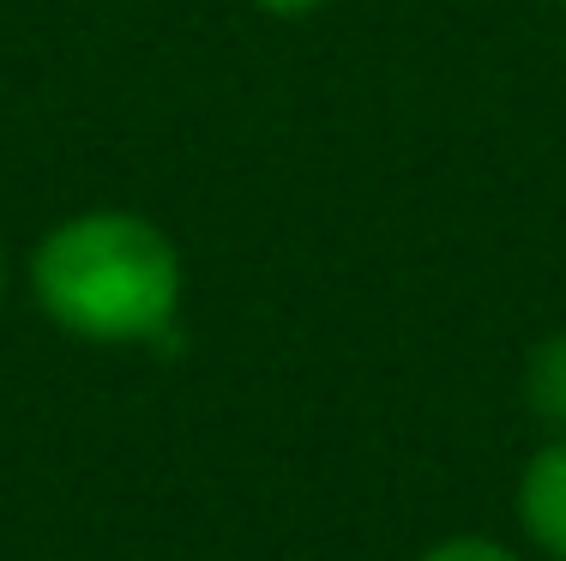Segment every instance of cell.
Returning a JSON list of instances; mask_svg holds the SVG:
<instances>
[{"mask_svg": "<svg viewBox=\"0 0 566 561\" xmlns=\"http://www.w3.org/2000/svg\"><path fill=\"white\" fill-rule=\"evenodd\" d=\"M524 538L548 561H566V435H548L543 447L524 459L518 489H512Z\"/></svg>", "mask_w": 566, "mask_h": 561, "instance_id": "obj_2", "label": "cell"}, {"mask_svg": "<svg viewBox=\"0 0 566 561\" xmlns=\"http://www.w3.org/2000/svg\"><path fill=\"white\" fill-rule=\"evenodd\" d=\"M416 561H524L518 550H506L501 538H476V531H458V538L428 543Z\"/></svg>", "mask_w": 566, "mask_h": 561, "instance_id": "obj_4", "label": "cell"}, {"mask_svg": "<svg viewBox=\"0 0 566 561\" xmlns=\"http://www.w3.org/2000/svg\"><path fill=\"white\" fill-rule=\"evenodd\" d=\"M0 302H7V253H0Z\"/></svg>", "mask_w": 566, "mask_h": 561, "instance_id": "obj_6", "label": "cell"}, {"mask_svg": "<svg viewBox=\"0 0 566 561\" xmlns=\"http://www.w3.org/2000/svg\"><path fill=\"white\" fill-rule=\"evenodd\" d=\"M555 7H566V0H555Z\"/></svg>", "mask_w": 566, "mask_h": 561, "instance_id": "obj_7", "label": "cell"}, {"mask_svg": "<svg viewBox=\"0 0 566 561\" xmlns=\"http://www.w3.org/2000/svg\"><path fill=\"white\" fill-rule=\"evenodd\" d=\"M524 405L548 435H566V326L536 339L524 356Z\"/></svg>", "mask_w": 566, "mask_h": 561, "instance_id": "obj_3", "label": "cell"}, {"mask_svg": "<svg viewBox=\"0 0 566 561\" xmlns=\"http://www.w3.org/2000/svg\"><path fill=\"white\" fill-rule=\"evenodd\" d=\"M248 7L265 12V19H283V24H290V19H314L326 0H248Z\"/></svg>", "mask_w": 566, "mask_h": 561, "instance_id": "obj_5", "label": "cell"}, {"mask_svg": "<svg viewBox=\"0 0 566 561\" xmlns=\"http://www.w3.org/2000/svg\"><path fill=\"white\" fill-rule=\"evenodd\" d=\"M31 302L78 344H151L169 339L187 297L181 248L164 224L120 206L61 218L24 260Z\"/></svg>", "mask_w": 566, "mask_h": 561, "instance_id": "obj_1", "label": "cell"}]
</instances>
